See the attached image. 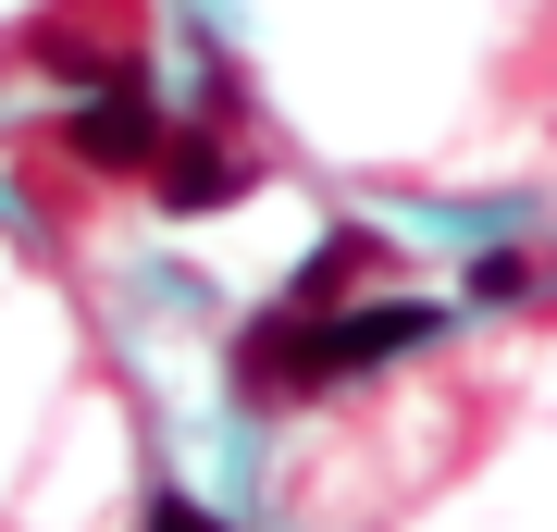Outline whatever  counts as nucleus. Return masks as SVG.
Returning a JSON list of instances; mask_svg holds the SVG:
<instances>
[{"mask_svg":"<svg viewBox=\"0 0 557 532\" xmlns=\"http://www.w3.org/2000/svg\"><path fill=\"white\" fill-rule=\"evenodd\" d=\"M434 335H446L434 297H384V310H273V322L236 335V396H248V409H260V396H310V384H347V372L409 359Z\"/></svg>","mask_w":557,"mask_h":532,"instance_id":"1","label":"nucleus"},{"mask_svg":"<svg viewBox=\"0 0 557 532\" xmlns=\"http://www.w3.org/2000/svg\"><path fill=\"white\" fill-rule=\"evenodd\" d=\"M161 137H174V124H161V99H149L137 75H124V87H87V112L62 124V149H75L87 174H149Z\"/></svg>","mask_w":557,"mask_h":532,"instance_id":"2","label":"nucleus"},{"mask_svg":"<svg viewBox=\"0 0 557 532\" xmlns=\"http://www.w3.org/2000/svg\"><path fill=\"white\" fill-rule=\"evenodd\" d=\"M149 186H161V211L199 223V211H236V198L260 186V161H248V149H223L211 124H174V137H161V161H149Z\"/></svg>","mask_w":557,"mask_h":532,"instance_id":"3","label":"nucleus"},{"mask_svg":"<svg viewBox=\"0 0 557 532\" xmlns=\"http://www.w3.org/2000/svg\"><path fill=\"white\" fill-rule=\"evenodd\" d=\"M384 260H397V248H384L372 223H335V236L310 248V273H298V297H285V310H347L359 285H384Z\"/></svg>","mask_w":557,"mask_h":532,"instance_id":"4","label":"nucleus"},{"mask_svg":"<svg viewBox=\"0 0 557 532\" xmlns=\"http://www.w3.org/2000/svg\"><path fill=\"white\" fill-rule=\"evenodd\" d=\"M545 285V248H483L471 260V297H533Z\"/></svg>","mask_w":557,"mask_h":532,"instance_id":"5","label":"nucleus"},{"mask_svg":"<svg viewBox=\"0 0 557 532\" xmlns=\"http://www.w3.org/2000/svg\"><path fill=\"white\" fill-rule=\"evenodd\" d=\"M149 532H223V520L199 508V495H149Z\"/></svg>","mask_w":557,"mask_h":532,"instance_id":"6","label":"nucleus"}]
</instances>
